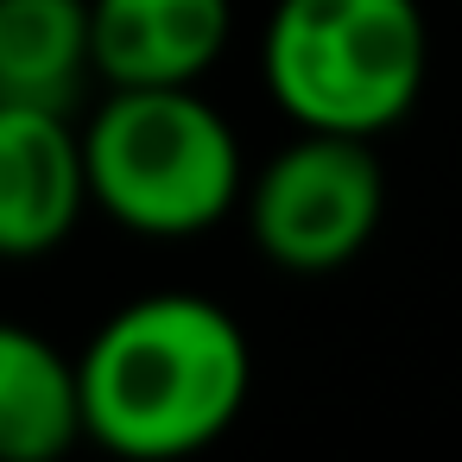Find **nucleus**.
Masks as SVG:
<instances>
[{"label": "nucleus", "instance_id": "4", "mask_svg": "<svg viewBox=\"0 0 462 462\" xmlns=\"http://www.w3.org/2000/svg\"><path fill=\"white\" fill-rule=\"evenodd\" d=\"M241 216L266 266L298 279L342 273L386 216V171L374 140L298 127V140L241 184Z\"/></svg>", "mask_w": 462, "mask_h": 462}, {"label": "nucleus", "instance_id": "2", "mask_svg": "<svg viewBox=\"0 0 462 462\" xmlns=\"http://www.w3.org/2000/svg\"><path fill=\"white\" fill-rule=\"evenodd\" d=\"M83 134V178L89 209L121 222L146 241H190L209 235L241 209L247 159L222 108L178 89H108Z\"/></svg>", "mask_w": 462, "mask_h": 462}, {"label": "nucleus", "instance_id": "6", "mask_svg": "<svg viewBox=\"0 0 462 462\" xmlns=\"http://www.w3.org/2000/svg\"><path fill=\"white\" fill-rule=\"evenodd\" d=\"M235 32V0H89L102 89L203 83Z\"/></svg>", "mask_w": 462, "mask_h": 462}, {"label": "nucleus", "instance_id": "7", "mask_svg": "<svg viewBox=\"0 0 462 462\" xmlns=\"http://www.w3.org/2000/svg\"><path fill=\"white\" fill-rule=\"evenodd\" d=\"M83 443L77 355L26 323H0V462H58Z\"/></svg>", "mask_w": 462, "mask_h": 462}, {"label": "nucleus", "instance_id": "5", "mask_svg": "<svg viewBox=\"0 0 462 462\" xmlns=\"http://www.w3.org/2000/svg\"><path fill=\"white\" fill-rule=\"evenodd\" d=\"M89 209L83 134L58 108L0 102V260H39Z\"/></svg>", "mask_w": 462, "mask_h": 462}, {"label": "nucleus", "instance_id": "1", "mask_svg": "<svg viewBox=\"0 0 462 462\" xmlns=\"http://www.w3.org/2000/svg\"><path fill=\"white\" fill-rule=\"evenodd\" d=\"M83 437L127 462H178L235 430L254 393V348L228 304L146 291L77 355Z\"/></svg>", "mask_w": 462, "mask_h": 462}, {"label": "nucleus", "instance_id": "8", "mask_svg": "<svg viewBox=\"0 0 462 462\" xmlns=\"http://www.w3.org/2000/svg\"><path fill=\"white\" fill-rule=\"evenodd\" d=\"M89 83V0H0V102L70 115Z\"/></svg>", "mask_w": 462, "mask_h": 462}, {"label": "nucleus", "instance_id": "3", "mask_svg": "<svg viewBox=\"0 0 462 462\" xmlns=\"http://www.w3.org/2000/svg\"><path fill=\"white\" fill-rule=\"evenodd\" d=\"M260 77L291 127L380 140L424 96V7L418 0H279L260 39Z\"/></svg>", "mask_w": 462, "mask_h": 462}]
</instances>
